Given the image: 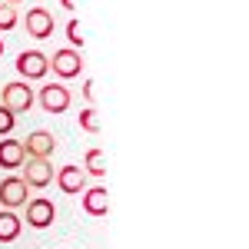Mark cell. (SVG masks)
I'll list each match as a JSON object with an SVG mask.
<instances>
[{"mask_svg":"<svg viewBox=\"0 0 249 249\" xmlns=\"http://www.w3.org/2000/svg\"><path fill=\"white\" fill-rule=\"evenodd\" d=\"M34 103H40L47 113H67L70 110V90L63 83H43L34 93Z\"/></svg>","mask_w":249,"mask_h":249,"instance_id":"1","label":"cell"},{"mask_svg":"<svg viewBox=\"0 0 249 249\" xmlns=\"http://www.w3.org/2000/svg\"><path fill=\"white\" fill-rule=\"evenodd\" d=\"M3 110H10V113H27L30 107H34V90L27 87V80H14V83H7L3 87V103H0Z\"/></svg>","mask_w":249,"mask_h":249,"instance_id":"2","label":"cell"},{"mask_svg":"<svg viewBox=\"0 0 249 249\" xmlns=\"http://www.w3.org/2000/svg\"><path fill=\"white\" fill-rule=\"evenodd\" d=\"M53 176H57V170L50 166V160H23V183L30 186V190H43V186H50L53 183Z\"/></svg>","mask_w":249,"mask_h":249,"instance_id":"3","label":"cell"},{"mask_svg":"<svg viewBox=\"0 0 249 249\" xmlns=\"http://www.w3.org/2000/svg\"><path fill=\"white\" fill-rule=\"evenodd\" d=\"M14 67H17L20 80H43L50 70V57H43L40 50H23Z\"/></svg>","mask_w":249,"mask_h":249,"instance_id":"4","label":"cell"},{"mask_svg":"<svg viewBox=\"0 0 249 249\" xmlns=\"http://www.w3.org/2000/svg\"><path fill=\"white\" fill-rule=\"evenodd\" d=\"M27 199H30V186H27L20 176H7V179H0V206H3V210L27 206Z\"/></svg>","mask_w":249,"mask_h":249,"instance_id":"5","label":"cell"},{"mask_svg":"<svg viewBox=\"0 0 249 249\" xmlns=\"http://www.w3.org/2000/svg\"><path fill=\"white\" fill-rule=\"evenodd\" d=\"M23 210H27V223H30L34 230H47V226L57 219V206H53L47 196H30Z\"/></svg>","mask_w":249,"mask_h":249,"instance_id":"6","label":"cell"},{"mask_svg":"<svg viewBox=\"0 0 249 249\" xmlns=\"http://www.w3.org/2000/svg\"><path fill=\"white\" fill-rule=\"evenodd\" d=\"M50 70L63 80H73L83 73V57H80V50H70V47H63L57 50L53 57H50Z\"/></svg>","mask_w":249,"mask_h":249,"instance_id":"7","label":"cell"},{"mask_svg":"<svg viewBox=\"0 0 249 249\" xmlns=\"http://www.w3.org/2000/svg\"><path fill=\"white\" fill-rule=\"evenodd\" d=\"M57 150V140L53 133H47V130H34V133L23 140V153L30 156V160H50Z\"/></svg>","mask_w":249,"mask_h":249,"instance_id":"8","label":"cell"},{"mask_svg":"<svg viewBox=\"0 0 249 249\" xmlns=\"http://www.w3.org/2000/svg\"><path fill=\"white\" fill-rule=\"evenodd\" d=\"M23 27H27V34H30L34 40L53 37V17H50V10H43V7H34V10H27V17H23Z\"/></svg>","mask_w":249,"mask_h":249,"instance_id":"9","label":"cell"},{"mask_svg":"<svg viewBox=\"0 0 249 249\" xmlns=\"http://www.w3.org/2000/svg\"><path fill=\"white\" fill-rule=\"evenodd\" d=\"M23 140H14V136H3L0 140V170H20L23 166Z\"/></svg>","mask_w":249,"mask_h":249,"instance_id":"10","label":"cell"},{"mask_svg":"<svg viewBox=\"0 0 249 249\" xmlns=\"http://www.w3.org/2000/svg\"><path fill=\"white\" fill-rule=\"evenodd\" d=\"M57 186L67 196H77V193L87 190V173H83V166H63V170H57Z\"/></svg>","mask_w":249,"mask_h":249,"instance_id":"11","label":"cell"},{"mask_svg":"<svg viewBox=\"0 0 249 249\" xmlns=\"http://www.w3.org/2000/svg\"><path fill=\"white\" fill-rule=\"evenodd\" d=\"M110 193L107 186H90V190H83V213L87 216H107L110 210V199H107Z\"/></svg>","mask_w":249,"mask_h":249,"instance_id":"12","label":"cell"},{"mask_svg":"<svg viewBox=\"0 0 249 249\" xmlns=\"http://www.w3.org/2000/svg\"><path fill=\"white\" fill-rule=\"evenodd\" d=\"M23 230V223H20L14 210H0V243H14Z\"/></svg>","mask_w":249,"mask_h":249,"instance_id":"13","label":"cell"},{"mask_svg":"<svg viewBox=\"0 0 249 249\" xmlns=\"http://www.w3.org/2000/svg\"><path fill=\"white\" fill-rule=\"evenodd\" d=\"M83 173H90V176H103V173H107V160H103V150H90V153H87Z\"/></svg>","mask_w":249,"mask_h":249,"instance_id":"14","label":"cell"},{"mask_svg":"<svg viewBox=\"0 0 249 249\" xmlns=\"http://www.w3.org/2000/svg\"><path fill=\"white\" fill-rule=\"evenodd\" d=\"M80 126H83L87 133H100V130H103V123H100V116H96V110H93V107L80 110Z\"/></svg>","mask_w":249,"mask_h":249,"instance_id":"15","label":"cell"},{"mask_svg":"<svg viewBox=\"0 0 249 249\" xmlns=\"http://www.w3.org/2000/svg\"><path fill=\"white\" fill-rule=\"evenodd\" d=\"M67 40H70V50H80V47H83V23H80L77 17L70 20V23H67Z\"/></svg>","mask_w":249,"mask_h":249,"instance_id":"16","label":"cell"},{"mask_svg":"<svg viewBox=\"0 0 249 249\" xmlns=\"http://www.w3.org/2000/svg\"><path fill=\"white\" fill-rule=\"evenodd\" d=\"M17 27V10L10 3H0V30H14Z\"/></svg>","mask_w":249,"mask_h":249,"instance_id":"17","label":"cell"},{"mask_svg":"<svg viewBox=\"0 0 249 249\" xmlns=\"http://www.w3.org/2000/svg\"><path fill=\"white\" fill-rule=\"evenodd\" d=\"M17 126V116L10 113V110H3L0 107V136H10V130Z\"/></svg>","mask_w":249,"mask_h":249,"instance_id":"18","label":"cell"},{"mask_svg":"<svg viewBox=\"0 0 249 249\" xmlns=\"http://www.w3.org/2000/svg\"><path fill=\"white\" fill-rule=\"evenodd\" d=\"M80 93H83V100H87V103H93V96H96V87H93V80H87Z\"/></svg>","mask_w":249,"mask_h":249,"instance_id":"19","label":"cell"},{"mask_svg":"<svg viewBox=\"0 0 249 249\" xmlns=\"http://www.w3.org/2000/svg\"><path fill=\"white\" fill-rule=\"evenodd\" d=\"M60 3H63L67 10H77V7H73V0H60Z\"/></svg>","mask_w":249,"mask_h":249,"instance_id":"20","label":"cell"},{"mask_svg":"<svg viewBox=\"0 0 249 249\" xmlns=\"http://www.w3.org/2000/svg\"><path fill=\"white\" fill-rule=\"evenodd\" d=\"M0 3H10V7H17V3H23V0H0Z\"/></svg>","mask_w":249,"mask_h":249,"instance_id":"21","label":"cell"},{"mask_svg":"<svg viewBox=\"0 0 249 249\" xmlns=\"http://www.w3.org/2000/svg\"><path fill=\"white\" fill-rule=\"evenodd\" d=\"M0 57H3V40H0Z\"/></svg>","mask_w":249,"mask_h":249,"instance_id":"22","label":"cell"}]
</instances>
